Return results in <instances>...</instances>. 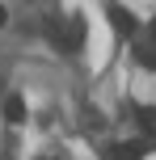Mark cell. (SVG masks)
Masks as SVG:
<instances>
[{"instance_id": "7", "label": "cell", "mask_w": 156, "mask_h": 160, "mask_svg": "<svg viewBox=\"0 0 156 160\" xmlns=\"http://www.w3.org/2000/svg\"><path fill=\"white\" fill-rule=\"evenodd\" d=\"M4 17H8V13H4V4H0V30H4Z\"/></svg>"}, {"instance_id": "6", "label": "cell", "mask_w": 156, "mask_h": 160, "mask_svg": "<svg viewBox=\"0 0 156 160\" xmlns=\"http://www.w3.org/2000/svg\"><path fill=\"white\" fill-rule=\"evenodd\" d=\"M135 55H139V63H143V68H156V51H148V47H139V51H135Z\"/></svg>"}, {"instance_id": "1", "label": "cell", "mask_w": 156, "mask_h": 160, "mask_svg": "<svg viewBox=\"0 0 156 160\" xmlns=\"http://www.w3.org/2000/svg\"><path fill=\"white\" fill-rule=\"evenodd\" d=\"M51 38H55L63 51H80V42H84V21H80V17H68V21L51 25Z\"/></svg>"}, {"instance_id": "5", "label": "cell", "mask_w": 156, "mask_h": 160, "mask_svg": "<svg viewBox=\"0 0 156 160\" xmlns=\"http://www.w3.org/2000/svg\"><path fill=\"white\" fill-rule=\"evenodd\" d=\"M139 122H143V131H156V110L152 105H139Z\"/></svg>"}, {"instance_id": "8", "label": "cell", "mask_w": 156, "mask_h": 160, "mask_svg": "<svg viewBox=\"0 0 156 160\" xmlns=\"http://www.w3.org/2000/svg\"><path fill=\"white\" fill-rule=\"evenodd\" d=\"M152 38H156V21H152Z\"/></svg>"}, {"instance_id": "4", "label": "cell", "mask_w": 156, "mask_h": 160, "mask_svg": "<svg viewBox=\"0 0 156 160\" xmlns=\"http://www.w3.org/2000/svg\"><path fill=\"white\" fill-rule=\"evenodd\" d=\"M4 118L8 122H25V101H21V97H8V101H4Z\"/></svg>"}, {"instance_id": "3", "label": "cell", "mask_w": 156, "mask_h": 160, "mask_svg": "<svg viewBox=\"0 0 156 160\" xmlns=\"http://www.w3.org/2000/svg\"><path fill=\"white\" fill-rule=\"evenodd\" d=\"M110 21H114V30H118V34H135V17L127 13V8L110 4Z\"/></svg>"}, {"instance_id": "2", "label": "cell", "mask_w": 156, "mask_h": 160, "mask_svg": "<svg viewBox=\"0 0 156 160\" xmlns=\"http://www.w3.org/2000/svg\"><path fill=\"white\" fill-rule=\"evenodd\" d=\"M152 148V139H135V143H114L106 152V160H143V152Z\"/></svg>"}]
</instances>
